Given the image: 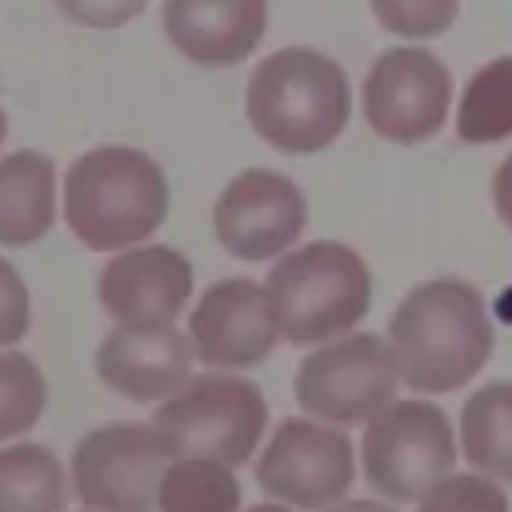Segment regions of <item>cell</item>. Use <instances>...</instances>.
Masks as SVG:
<instances>
[{
    "label": "cell",
    "mask_w": 512,
    "mask_h": 512,
    "mask_svg": "<svg viewBox=\"0 0 512 512\" xmlns=\"http://www.w3.org/2000/svg\"><path fill=\"white\" fill-rule=\"evenodd\" d=\"M388 344L400 364V380L420 396L456 392L492 356L496 316L460 276H436L408 288L388 320Z\"/></svg>",
    "instance_id": "1"
},
{
    "label": "cell",
    "mask_w": 512,
    "mask_h": 512,
    "mask_svg": "<svg viewBox=\"0 0 512 512\" xmlns=\"http://www.w3.org/2000/svg\"><path fill=\"white\" fill-rule=\"evenodd\" d=\"M168 176L128 144H96L64 172V224L92 252L144 244L168 220Z\"/></svg>",
    "instance_id": "2"
},
{
    "label": "cell",
    "mask_w": 512,
    "mask_h": 512,
    "mask_svg": "<svg viewBox=\"0 0 512 512\" xmlns=\"http://www.w3.org/2000/svg\"><path fill=\"white\" fill-rule=\"evenodd\" d=\"M244 116L276 152H324L352 116L348 72L316 48H276L252 68L244 84Z\"/></svg>",
    "instance_id": "3"
},
{
    "label": "cell",
    "mask_w": 512,
    "mask_h": 512,
    "mask_svg": "<svg viewBox=\"0 0 512 512\" xmlns=\"http://www.w3.org/2000/svg\"><path fill=\"white\" fill-rule=\"evenodd\" d=\"M264 288L280 336L300 348L348 336L372 308V272L364 256L340 240H312L284 252Z\"/></svg>",
    "instance_id": "4"
},
{
    "label": "cell",
    "mask_w": 512,
    "mask_h": 512,
    "mask_svg": "<svg viewBox=\"0 0 512 512\" xmlns=\"http://www.w3.org/2000/svg\"><path fill=\"white\" fill-rule=\"evenodd\" d=\"M460 436L432 400H392L364 424L360 468L364 480L392 504H416L428 488L456 472Z\"/></svg>",
    "instance_id": "5"
},
{
    "label": "cell",
    "mask_w": 512,
    "mask_h": 512,
    "mask_svg": "<svg viewBox=\"0 0 512 512\" xmlns=\"http://www.w3.org/2000/svg\"><path fill=\"white\" fill-rule=\"evenodd\" d=\"M152 424L164 432L172 456H212L224 464H244L264 440L268 400L264 392L228 372L192 376L176 396L160 400Z\"/></svg>",
    "instance_id": "6"
},
{
    "label": "cell",
    "mask_w": 512,
    "mask_h": 512,
    "mask_svg": "<svg viewBox=\"0 0 512 512\" xmlns=\"http://www.w3.org/2000/svg\"><path fill=\"white\" fill-rule=\"evenodd\" d=\"M400 384L404 380L388 336L348 332L328 344H316V352L296 364L292 392L304 416L348 428L368 424L376 412H384L396 400Z\"/></svg>",
    "instance_id": "7"
},
{
    "label": "cell",
    "mask_w": 512,
    "mask_h": 512,
    "mask_svg": "<svg viewBox=\"0 0 512 512\" xmlns=\"http://www.w3.org/2000/svg\"><path fill=\"white\" fill-rule=\"evenodd\" d=\"M172 448L156 424H100L72 448V488L92 512H156Z\"/></svg>",
    "instance_id": "8"
},
{
    "label": "cell",
    "mask_w": 512,
    "mask_h": 512,
    "mask_svg": "<svg viewBox=\"0 0 512 512\" xmlns=\"http://www.w3.org/2000/svg\"><path fill=\"white\" fill-rule=\"evenodd\" d=\"M452 72L420 44L384 48L360 84V112L380 140L424 144L452 112Z\"/></svg>",
    "instance_id": "9"
},
{
    "label": "cell",
    "mask_w": 512,
    "mask_h": 512,
    "mask_svg": "<svg viewBox=\"0 0 512 512\" xmlns=\"http://www.w3.org/2000/svg\"><path fill=\"white\" fill-rule=\"evenodd\" d=\"M356 480L352 440L324 420L288 416L256 456V484L292 508L324 512L348 496Z\"/></svg>",
    "instance_id": "10"
},
{
    "label": "cell",
    "mask_w": 512,
    "mask_h": 512,
    "mask_svg": "<svg viewBox=\"0 0 512 512\" xmlns=\"http://www.w3.org/2000/svg\"><path fill=\"white\" fill-rule=\"evenodd\" d=\"M308 224V200L296 180L276 168L236 172L212 204V232L236 260H272L292 252Z\"/></svg>",
    "instance_id": "11"
},
{
    "label": "cell",
    "mask_w": 512,
    "mask_h": 512,
    "mask_svg": "<svg viewBox=\"0 0 512 512\" xmlns=\"http://www.w3.org/2000/svg\"><path fill=\"white\" fill-rule=\"evenodd\" d=\"M188 340L208 368H256L280 340L268 288L248 276H224L200 292L188 316Z\"/></svg>",
    "instance_id": "12"
},
{
    "label": "cell",
    "mask_w": 512,
    "mask_h": 512,
    "mask_svg": "<svg viewBox=\"0 0 512 512\" xmlns=\"http://www.w3.org/2000/svg\"><path fill=\"white\" fill-rule=\"evenodd\" d=\"M96 300L116 324H172L192 300V260L172 244H136L96 276Z\"/></svg>",
    "instance_id": "13"
},
{
    "label": "cell",
    "mask_w": 512,
    "mask_h": 512,
    "mask_svg": "<svg viewBox=\"0 0 512 512\" xmlns=\"http://www.w3.org/2000/svg\"><path fill=\"white\" fill-rule=\"evenodd\" d=\"M192 340L172 324H116L96 348V376L132 404L176 396L192 380Z\"/></svg>",
    "instance_id": "14"
},
{
    "label": "cell",
    "mask_w": 512,
    "mask_h": 512,
    "mask_svg": "<svg viewBox=\"0 0 512 512\" xmlns=\"http://www.w3.org/2000/svg\"><path fill=\"white\" fill-rule=\"evenodd\" d=\"M268 0H164V32L200 68H232L256 52Z\"/></svg>",
    "instance_id": "15"
},
{
    "label": "cell",
    "mask_w": 512,
    "mask_h": 512,
    "mask_svg": "<svg viewBox=\"0 0 512 512\" xmlns=\"http://www.w3.org/2000/svg\"><path fill=\"white\" fill-rule=\"evenodd\" d=\"M56 224V164L44 152L16 148L0 156V244L28 248Z\"/></svg>",
    "instance_id": "16"
},
{
    "label": "cell",
    "mask_w": 512,
    "mask_h": 512,
    "mask_svg": "<svg viewBox=\"0 0 512 512\" xmlns=\"http://www.w3.org/2000/svg\"><path fill=\"white\" fill-rule=\"evenodd\" d=\"M456 436L472 472L512 484V380L480 384L460 408Z\"/></svg>",
    "instance_id": "17"
},
{
    "label": "cell",
    "mask_w": 512,
    "mask_h": 512,
    "mask_svg": "<svg viewBox=\"0 0 512 512\" xmlns=\"http://www.w3.org/2000/svg\"><path fill=\"white\" fill-rule=\"evenodd\" d=\"M64 464L44 444L0 448V512H64Z\"/></svg>",
    "instance_id": "18"
},
{
    "label": "cell",
    "mask_w": 512,
    "mask_h": 512,
    "mask_svg": "<svg viewBox=\"0 0 512 512\" xmlns=\"http://www.w3.org/2000/svg\"><path fill=\"white\" fill-rule=\"evenodd\" d=\"M512 136V56L480 64L464 92L456 96V140L460 144H496Z\"/></svg>",
    "instance_id": "19"
},
{
    "label": "cell",
    "mask_w": 512,
    "mask_h": 512,
    "mask_svg": "<svg viewBox=\"0 0 512 512\" xmlns=\"http://www.w3.org/2000/svg\"><path fill=\"white\" fill-rule=\"evenodd\" d=\"M156 512H240V480L224 460L176 456L160 480Z\"/></svg>",
    "instance_id": "20"
},
{
    "label": "cell",
    "mask_w": 512,
    "mask_h": 512,
    "mask_svg": "<svg viewBox=\"0 0 512 512\" xmlns=\"http://www.w3.org/2000/svg\"><path fill=\"white\" fill-rule=\"evenodd\" d=\"M48 404V380L24 352H0V440L24 436L40 424Z\"/></svg>",
    "instance_id": "21"
},
{
    "label": "cell",
    "mask_w": 512,
    "mask_h": 512,
    "mask_svg": "<svg viewBox=\"0 0 512 512\" xmlns=\"http://www.w3.org/2000/svg\"><path fill=\"white\" fill-rule=\"evenodd\" d=\"M368 4L376 24L400 40H436L460 16V0H368Z\"/></svg>",
    "instance_id": "22"
},
{
    "label": "cell",
    "mask_w": 512,
    "mask_h": 512,
    "mask_svg": "<svg viewBox=\"0 0 512 512\" xmlns=\"http://www.w3.org/2000/svg\"><path fill=\"white\" fill-rule=\"evenodd\" d=\"M416 512H512L500 480L484 472H452L416 500Z\"/></svg>",
    "instance_id": "23"
},
{
    "label": "cell",
    "mask_w": 512,
    "mask_h": 512,
    "mask_svg": "<svg viewBox=\"0 0 512 512\" xmlns=\"http://www.w3.org/2000/svg\"><path fill=\"white\" fill-rule=\"evenodd\" d=\"M32 328V296L12 260L0 256V348H12Z\"/></svg>",
    "instance_id": "24"
},
{
    "label": "cell",
    "mask_w": 512,
    "mask_h": 512,
    "mask_svg": "<svg viewBox=\"0 0 512 512\" xmlns=\"http://www.w3.org/2000/svg\"><path fill=\"white\" fill-rule=\"evenodd\" d=\"M56 8L80 28H124L148 8V0H56Z\"/></svg>",
    "instance_id": "25"
},
{
    "label": "cell",
    "mask_w": 512,
    "mask_h": 512,
    "mask_svg": "<svg viewBox=\"0 0 512 512\" xmlns=\"http://www.w3.org/2000/svg\"><path fill=\"white\" fill-rule=\"evenodd\" d=\"M492 208L504 220V228L512 232V156H504L492 172Z\"/></svg>",
    "instance_id": "26"
},
{
    "label": "cell",
    "mask_w": 512,
    "mask_h": 512,
    "mask_svg": "<svg viewBox=\"0 0 512 512\" xmlns=\"http://www.w3.org/2000/svg\"><path fill=\"white\" fill-rule=\"evenodd\" d=\"M324 512H396V508H392V500H340Z\"/></svg>",
    "instance_id": "27"
},
{
    "label": "cell",
    "mask_w": 512,
    "mask_h": 512,
    "mask_svg": "<svg viewBox=\"0 0 512 512\" xmlns=\"http://www.w3.org/2000/svg\"><path fill=\"white\" fill-rule=\"evenodd\" d=\"M492 316H496V324H508V328H512V284L496 292V300H492Z\"/></svg>",
    "instance_id": "28"
},
{
    "label": "cell",
    "mask_w": 512,
    "mask_h": 512,
    "mask_svg": "<svg viewBox=\"0 0 512 512\" xmlns=\"http://www.w3.org/2000/svg\"><path fill=\"white\" fill-rule=\"evenodd\" d=\"M248 512H292V504H280V500H264V504H252Z\"/></svg>",
    "instance_id": "29"
},
{
    "label": "cell",
    "mask_w": 512,
    "mask_h": 512,
    "mask_svg": "<svg viewBox=\"0 0 512 512\" xmlns=\"http://www.w3.org/2000/svg\"><path fill=\"white\" fill-rule=\"evenodd\" d=\"M4 136H8V116H4V108H0V144H4Z\"/></svg>",
    "instance_id": "30"
},
{
    "label": "cell",
    "mask_w": 512,
    "mask_h": 512,
    "mask_svg": "<svg viewBox=\"0 0 512 512\" xmlns=\"http://www.w3.org/2000/svg\"><path fill=\"white\" fill-rule=\"evenodd\" d=\"M88 512H92V508H88Z\"/></svg>",
    "instance_id": "31"
}]
</instances>
